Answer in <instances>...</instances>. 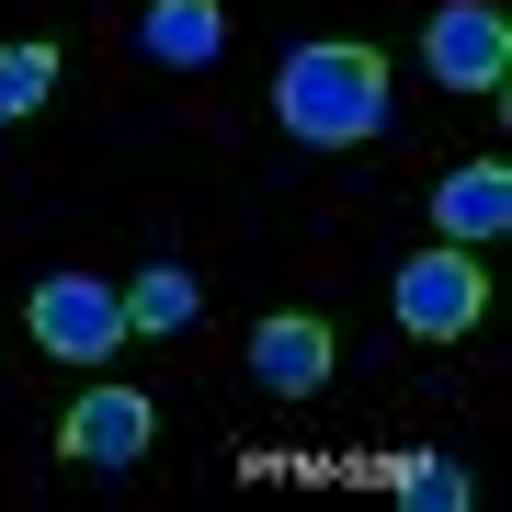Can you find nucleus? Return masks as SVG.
Listing matches in <instances>:
<instances>
[{"mask_svg":"<svg viewBox=\"0 0 512 512\" xmlns=\"http://www.w3.org/2000/svg\"><path fill=\"white\" fill-rule=\"evenodd\" d=\"M387 490H399L410 512H467V501H478V478H467V467H444V456H399V467H387Z\"/></svg>","mask_w":512,"mask_h":512,"instance_id":"nucleus-10","label":"nucleus"},{"mask_svg":"<svg viewBox=\"0 0 512 512\" xmlns=\"http://www.w3.org/2000/svg\"><path fill=\"white\" fill-rule=\"evenodd\" d=\"M433 228L467 239V251H478V239H501V228H512V171H501V160H467L456 183H433Z\"/></svg>","mask_w":512,"mask_h":512,"instance_id":"nucleus-7","label":"nucleus"},{"mask_svg":"<svg viewBox=\"0 0 512 512\" xmlns=\"http://www.w3.org/2000/svg\"><path fill=\"white\" fill-rule=\"evenodd\" d=\"M57 92V46H0V126H23Z\"/></svg>","mask_w":512,"mask_h":512,"instance_id":"nucleus-11","label":"nucleus"},{"mask_svg":"<svg viewBox=\"0 0 512 512\" xmlns=\"http://www.w3.org/2000/svg\"><path fill=\"white\" fill-rule=\"evenodd\" d=\"M274 126L296 148H365L387 126V57L376 46H296L285 69H274Z\"/></svg>","mask_w":512,"mask_h":512,"instance_id":"nucleus-1","label":"nucleus"},{"mask_svg":"<svg viewBox=\"0 0 512 512\" xmlns=\"http://www.w3.org/2000/svg\"><path fill=\"white\" fill-rule=\"evenodd\" d=\"M421 69H433L444 92H501V69H512V23L490 12V0H444V12L421 23Z\"/></svg>","mask_w":512,"mask_h":512,"instance_id":"nucleus-4","label":"nucleus"},{"mask_svg":"<svg viewBox=\"0 0 512 512\" xmlns=\"http://www.w3.org/2000/svg\"><path fill=\"white\" fill-rule=\"evenodd\" d=\"M251 376L274 387V399H308V387H330V319H308V308L262 319V330H251Z\"/></svg>","mask_w":512,"mask_h":512,"instance_id":"nucleus-6","label":"nucleus"},{"mask_svg":"<svg viewBox=\"0 0 512 512\" xmlns=\"http://www.w3.org/2000/svg\"><path fill=\"white\" fill-rule=\"evenodd\" d=\"M137 46L160 57V69H205V57L228 46V12H217V0H148Z\"/></svg>","mask_w":512,"mask_h":512,"instance_id":"nucleus-8","label":"nucleus"},{"mask_svg":"<svg viewBox=\"0 0 512 512\" xmlns=\"http://www.w3.org/2000/svg\"><path fill=\"white\" fill-rule=\"evenodd\" d=\"M23 330H35L57 365H103V353L126 342V296L92 285V274H46L35 296H23Z\"/></svg>","mask_w":512,"mask_h":512,"instance_id":"nucleus-3","label":"nucleus"},{"mask_svg":"<svg viewBox=\"0 0 512 512\" xmlns=\"http://www.w3.org/2000/svg\"><path fill=\"white\" fill-rule=\"evenodd\" d=\"M478 308H490V274H478L467 239H433V251L399 262V330L410 342H467Z\"/></svg>","mask_w":512,"mask_h":512,"instance_id":"nucleus-2","label":"nucleus"},{"mask_svg":"<svg viewBox=\"0 0 512 512\" xmlns=\"http://www.w3.org/2000/svg\"><path fill=\"white\" fill-rule=\"evenodd\" d=\"M183 319H194V274L183 262H148L126 285V330H183Z\"/></svg>","mask_w":512,"mask_h":512,"instance_id":"nucleus-9","label":"nucleus"},{"mask_svg":"<svg viewBox=\"0 0 512 512\" xmlns=\"http://www.w3.org/2000/svg\"><path fill=\"white\" fill-rule=\"evenodd\" d=\"M148 433H160V421H148L137 387H92V399L57 421V456H69V467H137Z\"/></svg>","mask_w":512,"mask_h":512,"instance_id":"nucleus-5","label":"nucleus"}]
</instances>
